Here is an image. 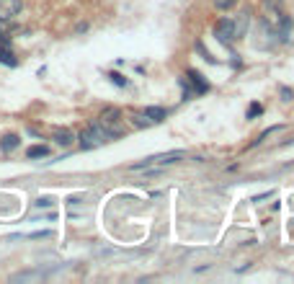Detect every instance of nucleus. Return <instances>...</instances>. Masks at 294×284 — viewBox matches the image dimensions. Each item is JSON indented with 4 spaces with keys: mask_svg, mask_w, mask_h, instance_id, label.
I'll use <instances>...</instances> for the list:
<instances>
[{
    "mask_svg": "<svg viewBox=\"0 0 294 284\" xmlns=\"http://www.w3.org/2000/svg\"><path fill=\"white\" fill-rule=\"evenodd\" d=\"M75 140H80V147H83V150L98 147V145H103V142H106L101 124H90V127H85V129H83V132H80Z\"/></svg>",
    "mask_w": 294,
    "mask_h": 284,
    "instance_id": "1",
    "label": "nucleus"
},
{
    "mask_svg": "<svg viewBox=\"0 0 294 284\" xmlns=\"http://www.w3.org/2000/svg\"><path fill=\"white\" fill-rule=\"evenodd\" d=\"M214 34L217 39L222 41V44H230V41L235 39V26H232V18H219L214 24Z\"/></svg>",
    "mask_w": 294,
    "mask_h": 284,
    "instance_id": "2",
    "label": "nucleus"
},
{
    "mask_svg": "<svg viewBox=\"0 0 294 284\" xmlns=\"http://www.w3.org/2000/svg\"><path fill=\"white\" fill-rule=\"evenodd\" d=\"M186 78H189V80H191V85H194V93L204 96V93L209 91V83L204 80V75H201V73H196V70H189V73H186Z\"/></svg>",
    "mask_w": 294,
    "mask_h": 284,
    "instance_id": "3",
    "label": "nucleus"
},
{
    "mask_svg": "<svg viewBox=\"0 0 294 284\" xmlns=\"http://www.w3.org/2000/svg\"><path fill=\"white\" fill-rule=\"evenodd\" d=\"M248 24H251V13L248 11H243L235 21H232V26H235V39H243L245 36V31H248Z\"/></svg>",
    "mask_w": 294,
    "mask_h": 284,
    "instance_id": "4",
    "label": "nucleus"
},
{
    "mask_svg": "<svg viewBox=\"0 0 294 284\" xmlns=\"http://www.w3.org/2000/svg\"><path fill=\"white\" fill-rule=\"evenodd\" d=\"M52 140H54L57 145H62V147H70V145L75 142V135L70 132V129H54Z\"/></svg>",
    "mask_w": 294,
    "mask_h": 284,
    "instance_id": "5",
    "label": "nucleus"
},
{
    "mask_svg": "<svg viewBox=\"0 0 294 284\" xmlns=\"http://www.w3.org/2000/svg\"><path fill=\"white\" fill-rule=\"evenodd\" d=\"M142 114H145V117H147V119H150L152 124H157V122H163V119L168 117V111H165V108H163V106H147V108H145V111H142Z\"/></svg>",
    "mask_w": 294,
    "mask_h": 284,
    "instance_id": "6",
    "label": "nucleus"
},
{
    "mask_svg": "<svg viewBox=\"0 0 294 284\" xmlns=\"http://www.w3.org/2000/svg\"><path fill=\"white\" fill-rule=\"evenodd\" d=\"M18 145H21V137L18 135H6L3 140H0V150H3V152H13Z\"/></svg>",
    "mask_w": 294,
    "mask_h": 284,
    "instance_id": "7",
    "label": "nucleus"
},
{
    "mask_svg": "<svg viewBox=\"0 0 294 284\" xmlns=\"http://www.w3.org/2000/svg\"><path fill=\"white\" fill-rule=\"evenodd\" d=\"M0 65H6V68H16L18 65V60L11 52V47H0Z\"/></svg>",
    "mask_w": 294,
    "mask_h": 284,
    "instance_id": "8",
    "label": "nucleus"
},
{
    "mask_svg": "<svg viewBox=\"0 0 294 284\" xmlns=\"http://www.w3.org/2000/svg\"><path fill=\"white\" fill-rule=\"evenodd\" d=\"M47 155H49V147H47V145H34V147H29V150H26V158H29V160L47 158Z\"/></svg>",
    "mask_w": 294,
    "mask_h": 284,
    "instance_id": "9",
    "label": "nucleus"
},
{
    "mask_svg": "<svg viewBox=\"0 0 294 284\" xmlns=\"http://www.w3.org/2000/svg\"><path fill=\"white\" fill-rule=\"evenodd\" d=\"M238 6V0H214V8L217 11H230Z\"/></svg>",
    "mask_w": 294,
    "mask_h": 284,
    "instance_id": "10",
    "label": "nucleus"
},
{
    "mask_svg": "<svg viewBox=\"0 0 294 284\" xmlns=\"http://www.w3.org/2000/svg\"><path fill=\"white\" fill-rule=\"evenodd\" d=\"M108 80H111V83H116L119 88H127V78H124L122 73H108Z\"/></svg>",
    "mask_w": 294,
    "mask_h": 284,
    "instance_id": "11",
    "label": "nucleus"
},
{
    "mask_svg": "<svg viewBox=\"0 0 294 284\" xmlns=\"http://www.w3.org/2000/svg\"><path fill=\"white\" fill-rule=\"evenodd\" d=\"M261 114H263V106H261V103H251V106H248V114H245V117L253 119V117H261Z\"/></svg>",
    "mask_w": 294,
    "mask_h": 284,
    "instance_id": "12",
    "label": "nucleus"
},
{
    "mask_svg": "<svg viewBox=\"0 0 294 284\" xmlns=\"http://www.w3.org/2000/svg\"><path fill=\"white\" fill-rule=\"evenodd\" d=\"M281 3H284V0H263V6H266V8H271V11H279V8H281Z\"/></svg>",
    "mask_w": 294,
    "mask_h": 284,
    "instance_id": "13",
    "label": "nucleus"
},
{
    "mask_svg": "<svg viewBox=\"0 0 294 284\" xmlns=\"http://www.w3.org/2000/svg\"><path fill=\"white\" fill-rule=\"evenodd\" d=\"M36 207L41 209V207H52V199L49 196H41V199H36Z\"/></svg>",
    "mask_w": 294,
    "mask_h": 284,
    "instance_id": "14",
    "label": "nucleus"
},
{
    "mask_svg": "<svg viewBox=\"0 0 294 284\" xmlns=\"http://www.w3.org/2000/svg\"><path fill=\"white\" fill-rule=\"evenodd\" d=\"M6 29H8V18H6V16H0V34H3Z\"/></svg>",
    "mask_w": 294,
    "mask_h": 284,
    "instance_id": "15",
    "label": "nucleus"
},
{
    "mask_svg": "<svg viewBox=\"0 0 294 284\" xmlns=\"http://www.w3.org/2000/svg\"><path fill=\"white\" fill-rule=\"evenodd\" d=\"M268 196H274V191H266V194H261V196H256L253 202H263V199H268Z\"/></svg>",
    "mask_w": 294,
    "mask_h": 284,
    "instance_id": "16",
    "label": "nucleus"
},
{
    "mask_svg": "<svg viewBox=\"0 0 294 284\" xmlns=\"http://www.w3.org/2000/svg\"><path fill=\"white\" fill-rule=\"evenodd\" d=\"M281 96H284L286 101H291V91H289V88H281Z\"/></svg>",
    "mask_w": 294,
    "mask_h": 284,
    "instance_id": "17",
    "label": "nucleus"
}]
</instances>
